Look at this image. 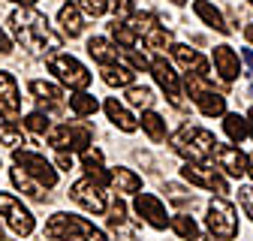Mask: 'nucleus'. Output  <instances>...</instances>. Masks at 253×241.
<instances>
[{
	"instance_id": "obj_1",
	"label": "nucleus",
	"mask_w": 253,
	"mask_h": 241,
	"mask_svg": "<svg viewBox=\"0 0 253 241\" xmlns=\"http://www.w3.org/2000/svg\"><path fill=\"white\" fill-rule=\"evenodd\" d=\"M9 30L15 34V40H18L24 48H30V51H42V48L54 51V48H60V37L48 27L45 15L37 12V9L12 12V15H9Z\"/></svg>"
},
{
	"instance_id": "obj_2",
	"label": "nucleus",
	"mask_w": 253,
	"mask_h": 241,
	"mask_svg": "<svg viewBox=\"0 0 253 241\" xmlns=\"http://www.w3.org/2000/svg\"><path fill=\"white\" fill-rule=\"evenodd\" d=\"M45 235L54 241H109L106 232L97 229L90 220H84L79 214H67V211H57V214L48 217Z\"/></svg>"
},
{
	"instance_id": "obj_3",
	"label": "nucleus",
	"mask_w": 253,
	"mask_h": 241,
	"mask_svg": "<svg viewBox=\"0 0 253 241\" xmlns=\"http://www.w3.org/2000/svg\"><path fill=\"white\" fill-rule=\"evenodd\" d=\"M172 151L187 160H208L214 157V151H217V139L214 133L202 130V127H190L184 124L175 136H172Z\"/></svg>"
},
{
	"instance_id": "obj_4",
	"label": "nucleus",
	"mask_w": 253,
	"mask_h": 241,
	"mask_svg": "<svg viewBox=\"0 0 253 241\" xmlns=\"http://www.w3.org/2000/svg\"><path fill=\"white\" fill-rule=\"evenodd\" d=\"M187 94L193 97V103L199 106L202 115H208V118L226 115V97L217 94L208 84V76H187Z\"/></svg>"
},
{
	"instance_id": "obj_5",
	"label": "nucleus",
	"mask_w": 253,
	"mask_h": 241,
	"mask_svg": "<svg viewBox=\"0 0 253 241\" xmlns=\"http://www.w3.org/2000/svg\"><path fill=\"white\" fill-rule=\"evenodd\" d=\"M48 70L57 76V81L70 84L73 90H84L90 84V73L84 70L82 60H76L73 54H51L48 57Z\"/></svg>"
},
{
	"instance_id": "obj_6",
	"label": "nucleus",
	"mask_w": 253,
	"mask_h": 241,
	"mask_svg": "<svg viewBox=\"0 0 253 241\" xmlns=\"http://www.w3.org/2000/svg\"><path fill=\"white\" fill-rule=\"evenodd\" d=\"M208 229H211V235L223 238V241H229V238L238 235L235 208H232L223 196H220V199H211V205H208Z\"/></svg>"
},
{
	"instance_id": "obj_7",
	"label": "nucleus",
	"mask_w": 253,
	"mask_h": 241,
	"mask_svg": "<svg viewBox=\"0 0 253 241\" xmlns=\"http://www.w3.org/2000/svg\"><path fill=\"white\" fill-rule=\"evenodd\" d=\"M12 160H15V166H21L30 178H37L42 187H54L57 184V169L42 157V154H34V151H21V148H15L12 151Z\"/></svg>"
},
{
	"instance_id": "obj_8",
	"label": "nucleus",
	"mask_w": 253,
	"mask_h": 241,
	"mask_svg": "<svg viewBox=\"0 0 253 241\" xmlns=\"http://www.w3.org/2000/svg\"><path fill=\"white\" fill-rule=\"evenodd\" d=\"M181 175L190 181V184H196V187L214 190V193H220V196H226V193H229V184H226V178L220 175L217 169L205 166L202 160H187V163H184V169H181Z\"/></svg>"
},
{
	"instance_id": "obj_9",
	"label": "nucleus",
	"mask_w": 253,
	"mask_h": 241,
	"mask_svg": "<svg viewBox=\"0 0 253 241\" xmlns=\"http://www.w3.org/2000/svg\"><path fill=\"white\" fill-rule=\"evenodd\" d=\"M93 133L84 127V124H60L54 130H48V142L57 148V151H87Z\"/></svg>"
},
{
	"instance_id": "obj_10",
	"label": "nucleus",
	"mask_w": 253,
	"mask_h": 241,
	"mask_svg": "<svg viewBox=\"0 0 253 241\" xmlns=\"http://www.w3.org/2000/svg\"><path fill=\"white\" fill-rule=\"evenodd\" d=\"M0 217H6V223H9V229L15 232V235H30L34 232V214L15 199V196H9V193H0Z\"/></svg>"
},
{
	"instance_id": "obj_11",
	"label": "nucleus",
	"mask_w": 253,
	"mask_h": 241,
	"mask_svg": "<svg viewBox=\"0 0 253 241\" xmlns=\"http://www.w3.org/2000/svg\"><path fill=\"white\" fill-rule=\"evenodd\" d=\"M70 196H73L84 211H90V214H103V211H106V193H103V184H97V181H90V178L76 181V184L70 187Z\"/></svg>"
},
{
	"instance_id": "obj_12",
	"label": "nucleus",
	"mask_w": 253,
	"mask_h": 241,
	"mask_svg": "<svg viewBox=\"0 0 253 241\" xmlns=\"http://www.w3.org/2000/svg\"><path fill=\"white\" fill-rule=\"evenodd\" d=\"M151 73H154L157 84H160V87L166 90L169 103H172L175 109H184V97H181V81H178V73L172 70V64H169V60H163V57L151 60Z\"/></svg>"
},
{
	"instance_id": "obj_13",
	"label": "nucleus",
	"mask_w": 253,
	"mask_h": 241,
	"mask_svg": "<svg viewBox=\"0 0 253 241\" xmlns=\"http://www.w3.org/2000/svg\"><path fill=\"white\" fill-rule=\"evenodd\" d=\"M133 205H136V214H139V217H145L154 229H166L169 214H166V205L157 199V196H151V193H139Z\"/></svg>"
},
{
	"instance_id": "obj_14",
	"label": "nucleus",
	"mask_w": 253,
	"mask_h": 241,
	"mask_svg": "<svg viewBox=\"0 0 253 241\" xmlns=\"http://www.w3.org/2000/svg\"><path fill=\"white\" fill-rule=\"evenodd\" d=\"M214 160H217L220 169H223L226 175H232V178L247 175V163H250V157H244V151H238L235 145H217Z\"/></svg>"
},
{
	"instance_id": "obj_15",
	"label": "nucleus",
	"mask_w": 253,
	"mask_h": 241,
	"mask_svg": "<svg viewBox=\"0 0 253 241\" xmlns=\"http://www.w3.org/2000/svg\"><path fill=\"white\" fill-rule=\"evenodd\" d=\"M21 112V100H18V84L9 73H0V118L12 120Z\"/></svg>"
},
{
	"instance_id": "obj_16",
	"label": "nucleus",
	"mask_w": 253,
	"mask_h": 241,
	"mask_svg": "<svg viewBox=\"0 0 253 241\" xmlns=\"http://www.w3.org/2000/svg\"><path fill=\"white\" fill-rule=\"evenodd\" d=\"M214 70L220 73L223 81H235L238 73H241V64H238V54L232 45H214Z\"/></svg>"
},
{
	"instance_id": "obj_17",
	"label": "nucleus",
	"mask_w": 253,
	"mask_h": 241,
	"mask_svg": "<svg viewBox=\"0 0 253 241\" xmlns=\"http://www.w3.org/2000/svg\"><path fill=\"white\" fill-rule=\"evenodd\" d=\"M172 57L178 60V67L187 76H208V60L202 54H196L190 45H172Z\"/></svg>"
},
{
	"instance_id": "obj_18",
	"label": "nucleus",
	"mask_w": 253,
	"mask_h": 241,
	"mask_svg": "<svg viewBox=\"0 0 253 241\" xmlns=\"http://www.w3.org/2000/svg\"><path fill=\"white\" fill-rule=\"evenodd\" d=\"M30 87V94H34L48 112H57L60 106H63V90L57 87V84H51V81H40V79H34V81H30L27 84Z\"/></svg>"
},
{
	"instance_id": "obj_19",
	"label": "nucleus",
	"mask_w": 253,
	"mask_h": 241,
	"mask_svg": "<svg viewBox=\"0 0 253 241\" xmlns=\"http://www.w3.org/2000/svg\"><path fill=\"white\" fill-rule=\"evenodd\" d=\"M87 54L97 60V64H103V67L118 64V48H115L106 37H90V40H87Z\"/></svg>"
},
{
	"instance_id": "obj_20",
	"label": "nucleus",
	"mask_w": 253,
	"mask_h": 241,
	"mask_svg": "<svg viewBox=\"0 0 253 241\" xmlns=\"http://www.w3.org/2000/svg\"><path fill=\"white\" fill-rule=\"evenodd\" d=\"M9 178H12V184H15V187H18L24 196H30V199H40V202H42V199H48V193H42L45 187L40 184L37 178H30V175H27L21 166H18V169H12V172H9Z\"/></svg>"
},
{
	"instance_id": "obj_21",
	"label": "nucleus",
	"mask_w": 253,
	"mask_h": 241,
	"mask_svg": "<svg viewBox=\"0 0 253 241\" xmlns=\"http://www.w3.org/2000/svg\"><path fill=\"white\" fill-rule=\"evenodd\" d=\"M82 169L87 172L90 181H97V184H112V172L103 169V154H100V151H84Z\"/></svg>"
},
{
	"instance_id": "obj_22",
	"label": "nucleus",
	"mask_w": 253,
	"mask_h": 241,
	"mask_svg": "<svg viewBox=\"0 0 253 241\" xmlns=\"http://www.w3.org/2000/svg\"><path fill=\"white\" fill-rule=\"evenodd\" d=\"M106 115H109V120H112V124L118 127V130H124V133H133L136 127H139V120L130 115V112H126L115 97L112 100H106Z\"/></svg>"
},
{
	"instance_id": "obj_23",
	"label": "nucleus",
	"mask_w": 253,
	"mask_h": 241,
	"mask_svg": "<svg viewBox=\"0 0 253 241\" xmlns=\"http://www.w3.org/2000/svg\"><path fill=\"white\" fill-rule=\"evenodd\" d=\"M57 21H60V27H63V34H67L70 40H76V37H82V12H79V6L76 3H67V6H60V12H57Z\"/></svg>"
},
{
	"instance_id": "obj_24",
	"label": "nucleus",
	"mask_w": 253,
	"mask_h": 241,
	"mask_svg": "<svg viewBox=\"0 0 253 241\" xmlns=\"http://www.w3.org/2000/svg\"><path fill=\"white\" fill-rule=\"evenodd\" d=\"M136 79V70L133 67H121V64H112V67H103V81L109 87H130Z\"/></svg>"
},
{
	"instance_id": "obj_25",
	"label": "nucleus",
	"mask_w": 253,
	"mask_h": 241,
	"mask_svg": "<svg viewBox=\"0 0 253 241\" xmlns=\"http://www.w3.org/2000/svg\"><path fill=\"white\" fill-rule=\"evenodd\" d=\"M112 184L118 187V193H139L142 190V178L133 169L118 166V169H112Z\"/></svg>"
},
{
	"instance_id": "obj_26",
	"label": "nucleus",
	"mask_w": 253,
	"mask_h": 241,
	"mask_svg": "<svg viewBox=\"0 0 253 241\" xmlns=\"http://www.w3.org/2000/svg\"><path fill=\"white\" fill-rule=\"evenodd\" d=\"M193 12L208 24V27H214V30H220V34H226V21H223V15H220V9L217 6H211L208 3V0H196V3H193Z\"/></svg>"
},
{
	"instance_id": "obj_27",
	"label": "nucleus",
	"mask_w": 253,
	"mask_h": 241,
	"mask_svg": "<svg viewBox=\"0 0 253 241\" xmlns=\"http://www.w3.org/2000/svg\"><path fill=\"white\" fill-rule=\"evenodd\" d=\"M142 130L151 136V142H163L166 139V120L157 112H142Z\"/></svg>"
},
{
	"instance_id": "obj_28",
	"label": "nucleus",
	"mask_w": 253,
	"mask_h": 241,
	"mask_svg": "<svg viewBox=\"0 0 253 241\" xmlns=\"http://www.w3.org/2000/svg\"><path fill=\"white\" fill-rule=\"evenodd\" d=\"M70 109H73L79 118H90L93 112L100 109V103H97V97H90V94H84V90H79V94L70 97Z\"/></svg>"
},
{
	"instance_id": "obj_29",
	"label": "nucleus",
	"mask_w": 253,
	"mask_h": 241,
	"mask_svg": "<svg viewBox=\"0 0 253 241\" xmlns=\"http://www.w3.org/2000/svg\"><path fill=\"white\" fill-rule=\"evenodd\" d=\"M0 142L9 145V148L15 151L18 145H27V136H24V130H21L18 124H12V120H3V124H0Z\"/></svg>"
},
{
	"instance_id": "obj_30",
	"label": "nucleus",
	"mask_w": 253,
	"mask_h": 241,
	"mask_svg": "<svg viewBox=\"0 0 253 241\" xmlns=\"http://www.w3.org/2000/svg\"><path fill=\"white\" fill-rule=\"evenodd\" d=\"M223 130H226V136H229L232 142H241V139L250 133V124H247L241 115H226V118H223Z\"/></svg>"
},
{
	"instance_id": "obj_31",
	"label": "nucleus",
	"mask_w": 253,
	"mask_h": 241,
	"mask_svg": "<svg viewBox=\"0 0 253 241\" xmlns=\"http://www.w3.org/2000/svg\"><path fill=\"white\" fill-rule=\"evenodd\" d=\"M112 37H115V42H118L121 48H133L136 40H139L136 30L126 24V21H118V18H115V24H112Z\"/></svg>"
},
{
	"instance_id": "obj_32",
	"label": "nucleus",
	"mask_w": 253,
	"mask_h": 241,
	"mask_svg": "<svg viewBox=\"0 0 253 241\" xmlns=\"http://www.w3.org/2000/svg\"><path fill=\"white\" fill-rule=\"evenodd\" d=\"M126 103L130 106H136V109H148L151 103H154V94H151V87H139V84H130L126 87Z\"/></svg>"
},
{
	"instance_id": "obj_33",
	"label": "nucleus",
	"mask_w": 253,
	"mask_h": 241,
	"mask_svg": "<svg viewBox=\"0 0 253 241\" xmlns=\"http://www.w3.org/2000/svg\"><path fill=\"white\" fill-rule=\"evenodd\" d=\"M145 45L154 48V51H160V48L172 45V30H166V27H154V30H148V34H145Z\"/></svg>"
},
{
	"instance_id": "obj_34",
	"label": "nucleus",
	"mask_w": 253,
	"mask_h": 241,
	"mask_svg": "<svg viewBox=\"0 0 253 241\" xmlns=\"http://www.w3.org/2000/svg\"><path fill=\"white\" fill-rule=\"evenodd\" d=\"M24 127H27L30 133H37V136H45V133L51 130V120H48V115H42V112H30V115L24 118Z\"/></svg>"
},
{
	"instance_id": "obj_35",
	"label": "nucleus",
	"mask_w": 253,
	"mask_h": 241,
	"mask_svg": "<svg viewBox=\"0 0 253 241\" xmlns=\"http://www.w3.org/2000/svg\"><path fill=\"white\" fill-rule=\"evenodd\" d=\"M126 24H130V27L136 30V37H145L148 30H154V27H157L151 12H133L130 18H126Z\"/></svg>"
},
{
	"instance_id": "obj_36",
	"label": "nucleus",
	"mask_w": 253,
	"mask_h": 241,
	"mask_svg": "<svg viewBox=\"0 0 253 241\" xmlns=\"http://www.w3.org/2000/svg\"><path fill=\"white\" fill-rule=\"evenodd\" d=\"M172 229L181 235V238H193V235H199V229H196V220L193 217H187V214H178V217H172Z\"/></svg>"
},
{
	"instance_id": "obj_37",
	"label": "nucleus",
	"mask_w": 253,
	"mask_h": 241,
	"mask_svg": "<svg viewBox=\"0 0 253 241\" xmlns=\"http://www.w3.org/2000/svg\"><path fill=\"white\" fill-rule=\"evenodd\" d=\"M124 223H126V208H124V202L115 196V199H112V208H109V226L118 229V226H124Z\"/></svg>"
},
{
	"instance_id": "obj_38",
	"label": "nucleus",
	"mask_w": 253,
	"mask_h": 241,
	"mask_svg": "<svg viewBox=\"0 0 253 241\" xmlns=\"http://www.w3.org/2000/svg\"><path fill=\"white\" fill-rule=\"evenodd\" d=\"M112 9H115V18L118 21H126V18L136 12V0H115Z\"/></svg>"
},
{
	"instance_id": "obj_39",
	"label": "nucleus",
	"mask_w": 253,
	"mask_h": 241,
	"mask_svg": "<svg viewBox=\"0 0 253 241\" xmlns=\"http://www.w3.org/2000/svg\"><path fill=\"white\" fill-rule=\"evenodd\" d=\"M124 57L130 60V67H133V70H151V60H148L145 54L133 51V48H124Z\"/></svg>"
},
{
	"instance_id": "obj_40",
	"label": "nucleus",
	"mask_w": 253,
	"mask_h": 241,
	"mask_svg": "<svg viewBox=\"0 0 253 241\" xmlns=\"http://www.w3.org/2000/svg\"><path fill=\"white\" fill-rule=\"evenodd\" d=\"M79 6L87 12V15H103L109 9V0H79Z\"/></svg>"
},
{
	"instance_id": "obj_41",
	"label": "nucleus",
	"mask_w": 253,
	"mask_h": 241,
	"mask_svg": "<svg viewBox=\"0 0 253 241\" xmlns=\"http://www.w3.org/2000/svg\"><path fill=\"white\" fill-rule=\"evenodd\" d=\"M238 199H241V205H244V211L253 217V187H241L238 190Z\"/></svg>"
},
{
	"instance_id": "obj_42",
	"label": "nucleus",
	"mask_w": 253,
	"mask_h": 241,
	"mask_svg": "<svg viewBox=\"0 0 253 241\" xmlns=\"http://www.w3.org/2000/svg\"><path fill=\"white\" fill-rule=\"evenodd\" d=\"M57 166H60L63 172H70V169H73V157L67 154V151H60V154H57Z\"/></svg>"
},
{
	"instance_id": "obj_43",
	"label": "nucleus",
	"mask_w": 253,
	"mask_h": 241,
	"mask_svg": "<svg viewBox=\"0 0 253 241\" xmlns=\"http://www.w3.org/2000/svg\"><path fill=\"white\" fill-rule=\"evenodd\" d=\"M9 51H12V42H9V37L3 30H0V54H9Z\"/></svg>"
},
{
	"instance_id": "obj_44",
	"label": "nucleus",
	"mask_w": 253,
	"mask_h": 241,
	"mask_svg": "<svg viewBox=\"0 0 253 241\" xmlns=\"http://www.w3.org/2000/svg\"><path fill=\"white\" fill-rule=\"evenodd\" d=\"M241 57H244V64H247V73L253 76V51H250V48H244V51H241Z\"/></svg>"
},
{
	"instance_id": "obj_45",
	"label": "nucleus",
	"mask_w": 253,
	"mask_h": 241,
	"mask_svg": "<svg viewBox=\"0 0 253 241\" xmlns=\"http://www.w3.org/2000/svg\"><path fill=\"white\" fill-rule=\"evenodd\" d=\"M190 241H217V235H193Z\"/></svg>"
},
{
	"instance_id": "obj_46",
	"label": "nucleus",
	"mask_w": 253,
	"mask_h": 241,
	"mask_svg": "<svg viewBox=\"0 0 253 241\" xmlns=\"http://www.w3.org/2000/svg\"><path fill=\"white\" fill-rule=\"evenodd\" d=\"M12 3H21V6H34L37 0H12Z\"/></svg>"
},
{
	"instance_id": "obj_47",
	"label": "nucleus",
	"mask_w": 253,
	"mask_h": 241,
	"mask_svg": "<svg viewBox=\"0 0 253 241\" xmlns=\"http://www.w3.org/2000/svg\"><path fill=\"white\" fill-rule=\"evenodd\" d=\"M247 124H250V136H253V109H250V115H247Z\"/></svg>"
},
{
	"instance_id": "obj_48",
	"label": "nucleus",
	"mask_w": 253,
	"mask_h": 241,
	"mask_svg": "<svg viewBox=\"0 0 253 241\" xmlns=\"http://www.w3.org/2000/svg\"><path fill=\"white\" fill-rule=\"evenodd\" d=\"M244 37H247V40H253V24H250V27L244 30Z\"/></svg>"
},
{
	"instance_id": "obj_49",
	"label": "nucleus",
	"mask_w": 253,
	"mask_h": 241,
	"mask_svg": "<svg viewBox=\"0 0 253 241\" xmlns=\"http://www.w3.org/2000/svg\"><path fill=\"white\" fill-rule=\"evenodd\" d=\"M247 175L253 178V157H250V163H247Z\"/></svg>"
},
{
	"instance_id": "obj_50",
	"label": "nucleus",
	"mask_w": 253,
	"mask_h": 241,
	"mask_svg": "<svg viewBox=\"0 0 253 241\" xmlns=\"http://www.w3.org/2000/svg\"><path fill=\"white\" fill-rule=\"evenodd\" d=\"M172 3H175V6H181V3H187V0H172Z\"/></svg>"
},
{
	"instance_id": "obj_51",
	"label": "nucleus",
	"mask_w": 253,
	"mask_h": 241,
	"mask_svg": "<svg viewBox=\"0 0 253 241\" xmlns=\"http://www.w3.org/2000/svg\"><path fill=\"white\" fill-rule=\"evenodd\" d=\"M0 241H6V235H3V226H0Z\"/></svg>"
},
{
	"instance_id": "obj_52",
	"label": "nucleus",
	"mask_w": 253,
	"mask_h": 241,
	"mask_svg": "<svg viewBox=\"0 0 253 241\" xmlns=\"http://www.w3.org/2000/svg\"><path fill=\"white\" fill-rule=\"evenodd\" d=\"M247 94H250V97H253V84H250V90H247Z\"/></svg>"
},
{
	"instance_id": "obj_53",
	"label": "nucleus",
	"mask_w": 253,
	"mask_h": 241,
	"mask_svg": "<svg viewBox=\"0 0 253 241\" xmlns=\"http://www.w3.org/2000/svg\"><path fill=\"white\" fill-rule=\"evenodd\" d=\"M250 3H253V0H250Z\"/></svg>"
}]
</instances>
